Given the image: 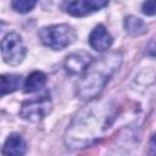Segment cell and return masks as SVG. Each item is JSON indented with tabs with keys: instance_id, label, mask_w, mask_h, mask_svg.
Instances as JSON below:
<instances>
[{
	"instance_id": "1",
	"label": "cell",
	"mask_w": 156,
	"mask_h": 156,
	"mask_svg": "<svg viewBox=\"0 0 156 156\" xmlns=\"http://www.w3.org/2000/svg\"><path fill=\"white\" fill-rule=\"evenodd\" d=\"M113 119V108L104 101H94L82 108L65 133V144L69 149H83L98 141Z\"/></svg>"
},
{
	"instance_id": "2",
	"label": "cell",
	"mask_w": 156,
	"mask_h": 156,
	"mask_svg": "<svg viewBox=\"0 0 156 156\" xmlns=\"http://www.w3.org/2000/svg\"><path fill=\"white\" fill-rule=\"evenodd\" d=\"M121 63L122 54L119 51H112L96 60H91L77 83V96L87 101L95 99L105 89Z\"/></svg>"
},
{
	"instance_id": "3",
	"label": "cell",
	"mask_w": 156,
	"mask_h": 156,
	"mask_svg": "<svg viewBox=\"0 0 156 156\" xmlns=\"http://www.w3.org/2000/svg\"><path fill=\"white\" fill-rule=\"evenodd\" d=\"M39 38L45 46L52 50H62L74 43L77 39V33L72 26L60 23L40 28Z\"/></svg>"
},
{
	"instance_id": "4",
	"label": "cell",
	"mask_w": 156,
	"mask_h": 156,
	"mask_svg": "<svg viewBox=\"0 0 156 156\" xmlns=\"http://www.w3.org/2000/svg\"><path fill=\"white\" fill-rule=\"evenodd\" d=\"M0 54L5 63L10 66L20 65L27 54V48L21 35L16 32L7 33L0 41Z\"/></svg>"
},
{
	"instance_id": "5",
	"label": "cell",
	"mask_w": 156,
	"mask_h": 156,
	"mask_svg": "<svg viewBox=\"0 0 156 156\" xmlns=\"http://www.w3.org/2000/svg\"><path fill=\"white\" fill-rule=\"evenodd\" d=\"M52 110V101L49 94L24 101L20 108V116L27 122H39L44 119Z\"/></svg>"
},
{
	"instance_id": "6",
	"label": "cell",
	"mask_w": 156,
	"mask_h": 156,
	"mask_svg": "<svg viewBox=\"0 0 156 156\" xmlns=\"http://www.w3.org/2000/svg\"><path fill=\"white\" fill-rule=\"evenodd\" d=\"M108 1L110 0H66L62 4V9L71 16L84 17L106 7Z\"/></svg>"
},
{
	"instance_id": "7",
	"label": "cell",
	"mask_w": 156,
	"mask_h": 156,
	"mask_svg": "<svg viewBox=\"0 0 156 156\" xmlns=\"http://www.w3.org/2000/svg\"><path fill=\"white\" fill-rule=\"evenodd\" d=\"M91 56L85 52V51H76L71 55H68L65 60V68L67 71V73L72 74V76H77V74H82L85 68L89 66V63L91 62Z\"/></svg>"
},
{
	"instance_id": "8",
	"label": "cell",
	"mask_w": 156,
	"mask_h": 156,
	"mask_svg": "<svg viewBox=\"0 0 156 156\" xmlns=\"http://www.w3.org/2000/svg\"><path fill=\"white\" fill-rule=\"evenodd\" d=\"M112 37L111 34L107 32L106 27L104 24H98L94 27V29L90 32L89 34V44L90 46L99 51V52H104L107 49L111 48L112 45Z\"/></svg>"
},
{
	"instance_id": "9",
	"label": "cell",
	"mask_w": 156,
	"mask_h": 156,
	"mask_svg": "<svg viewBox=\"0 0 156 156\" xmlns=\"http://www.w3.org/2000/svg\"><path fill=\"white\" fill-rule=\"evenodd\" d=\"M27 151V144L20 133H11L5 140L1 154L2 155H24Z\"/></svg>"
},
{
	"instance_id": "10",
	"label": "cell",
	"mask_w": 156,
	"mask_h": 156,
	"mask_svg": "<svg viewBox=\"0 0 156 156\" xmlns=\"http://www.w3.org/2000/svg\"><path fill=\"white\" fill-rule=\"evenodd\" d=\"M45 84H46V74L41 71H34L27 76L24 84H23V90L27 94L35 93L43 89Z\"/></svg>"
},
{
	"instance_id": "11",
	"label": "cell",
	"mask_w": 156,
	"mask_h": 156,
	"mask_svg": "<svg viewBox=\"0 0 156 156\" xmlns=\"http://www.w3.org/2000/svg\"><path fill=\"white\" fill-rule=\"evenodd\" d=\"M21 84V76L18 74H0V98L16 91Z\"/></svg>"
},
{
	"instance_id": "12",
	"label": "cell",
	"mask_w": 156,
	"mask_h": 156,
	"mask_svg": "<svg viewBox=\"0 0 156 156\" xmlns=\"http://www.w3.org/2000/svg\"><path fill=\"white\" fill-rule=\"evenodd\" d=\"M124 29L128 34L138 37L146 32V24L141 18L136 16H128L124 18Z\"/></svg>"
},
{
	"instance_id": "13",
	"label": "cell",
	"mask_w": 156,
	"mask_h": 156,
	"mask_svg": "<svg viewBox=\"0 0 156 156\" xmlns=\"http://www.w3.org/2000/svg\"><path fill=\"white\" fill-rule=\"evenodd\" d=\"M37 1L38 0H12L11 7L17 13H28L35 7Z\"/></svg>"
},
{
	"instance_id": "14",
	"label": "cell",
	"mask_w": 156,
	"mask_h": 156,
	"mask_svg": "<svg viewBox=\"0 0 156 156\" xmlns=\"http://www.w3.org/2000/svg\"><path fill=\"white\" fill-rule=\"evenodd\" d=\"M141 11L146 16L155 15V0H145L141 5Z\"/></svg>"
},
{
	"instance_id": "15",
	"label": "cell",
	"mask_w": 156,
	"mask_h": 156,
	"mask_svg": "<svg viewBox=\"0 0 156 156\" xmlns=\"http://www.w3.org/2000/svg\"><path fill=\"white\" fill-rule=\"evenodd\" d=\"M5 26H6V23H5V22H2V21L0 20V32L4 29V27H5Z\"/></svg>"
}]
</instances>
